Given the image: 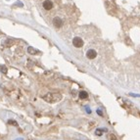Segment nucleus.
I'll list each match as a JSON object with an SVG mask.
<instances>
[{
	"mask_svg": "<svg viewBox=\"0 0 140 140\" xmlns=\"http://www.w3.org/2000/svg\"><path fill=\"white\" fill-rule=\"evenodd\" d=\"M73 44H74V47L79 48L83 45V40L81 39L80 37H74V39H73Z\"/></svg>",
	"mask_w": 140,
	"mask_h": 140,
	"instance_id": "obj_2",
	"label": "nucleus"
},
{
	"mask_svg": "<svg viewBox=\"0 0 140 140\" xmlns=\"http://www.w3.org/2000/svg\"><path fill=\"white\" fill-rule=\"evenodd\" d=\"M0 72L1 73H3V74H7V68H6V66H4V65H0Z\"/></svg>",
	"mask_w": 140,
	"mask_h": 140,
	"instance_id": "obj_8",
	"label": "nucleus"
},
{
	"mask_svg": "<svg viewBox=\"0 0 140 140\" xmlns=\"http://www.w3.org/2000/svg\"><path fill=\"white\" fill-rule=\"evenodd\" d=\"M97 113H98V114H99L100 116H103V114H102V112H101V111L98 110V111H97Z\"/></svg>",
	"mask_w": 140,
	"mask_h": 140,
	"instance_id": "obj_12",
	"label": "nucleus"
},
{
	"mask_svg": "<svg viewBox=\"0 0 140 140\" xmlns=\"http://www.w3.org/2000/svg\"><path fill=\"white\" fill-rule=\"evenodd\" d=\"M101 131H102V130H101V129H97V130H96V134H97V135H102V132H101Z\"/></svg>",
	"mask_w": 140,
	"mask_h": 140,
	"instance_id": "obj_10",
	"label": "nucleus"
},
{
	"mask_svg": "<svg viewBox=\"0 0 140 140\" xmlns=\"http://www.w3.org/2000/svg\"><path fill=\"white\" fill-rule=\"evenodd\" d=\"M96 56H97V52H96L94 49H89L88 51H87V53H86V57L90 60L95 59Z\"/></svg>",
	"mask_w": 140,
	"mask_h": 140,
	"instance_id": "obj_4",
	"label": "nucleus"
},
{
	"mask_svg": "<svg viewBox=\"0 0 140 140\" xmlns=\"http://www.w3.org/2000/svg\"><path fill=\"white\" fill-rule=\"evenodd\" d=\"M53 25L57 29H60L63 26V20L61 18H59V17H55V18L53 19Z\"/></svg>",
	"mask_w": 140,
	"mask_h": 140,
	"instance_id": "obj_3",
	"label": "nucleus"
},
{
	"mask_svg": "<svg viewBox=\"0 0 140 140\" xmlns=\"http://www.w3.org/2000/svg\"><path fill=\"white\" fill-rule=\"evenodd\" d=\"M8 123H9V125H14V126H18L17 122L13 121V120H9V121H8Z\"/></svg>",
	"mask_w": 140,
	"mask_h": 140,
	"instance_id": "obj_9",
	"label": "nucleus"
},
{
	"mask_svg": "<svg viewBox=\"0 0 140 140\" xmlns=\"http://www.w3.org/2000/svg\"><path fill=\"white\" fill-rule=\"evenodd\" d=\"M43 7H44L45 10H51L53 8V2L50 0H45L43 2Z\"/></svg>",
	"mask_w": 140,
	"mask_h": 140,
	"instance_id": "obj_5",
	"label": "nucleus"
},
{
	"mask_svg": "<svg viewBox=\"0 0 140 140\" xmlns=\"http://www.w3.org/2000/svg\"><path fill=\"white\" fill-rule=\"evenodd\" d=\"M28 52H29L30 54H31V55H35V54H38V53H39V51H38V50L34 49L33 47H29V48H28Z\"/></svg>",
	"mask_w": 140,
	"mask_h": 140,
	"instance_id": "obj_6",
	"label": "nucleus"
},
{
	"mask_svg": "<svg viewBox=\"0 0 140 140\" xmlns=\"http://www.w3.org/2000/svg\"><path fill=\"white\" fill-rule=\"evenodd\" d=\"M110 139L111 140H117V137L115 136L114 134H111V135H110Z\"/></svg>",
	"mask_w": 140,
	"mask_h": 140,
	"instance_id": "obj_11",
	"label": "nucleus"
},
{
	"mask_svg": "<svg viewBox=\"0 0 140 140\" xmlns=\"http://www.w3.org/2000/svg\"><path fill=\"white\" fill-rule=\"evenodd\" d=\"M42 99L48 103H56L62 100V95L60 93H47L46 95L42 96Z\"/></svg>",
	"mask_w": 140,
	"mask_h": 140,
	"instance_id": "obj_1",
	"label": "nucleus"
},
{
	"mask_svg": "<svg viewBox=\"0 0 140 140\" xmlns=\"http://www.w3.org/2000/svg\"><path fill=\"white\" fill-rule=\"evenodd\" d=\"M88 97V94H87V92H85V91H80L79 92V98L80 99H86Z\"/></svg>",
	"mask_w": 140,
	"mask_h": 140,
	"instance_id": "obj_7",
	"label": "nucleus"
}]
</instances>
